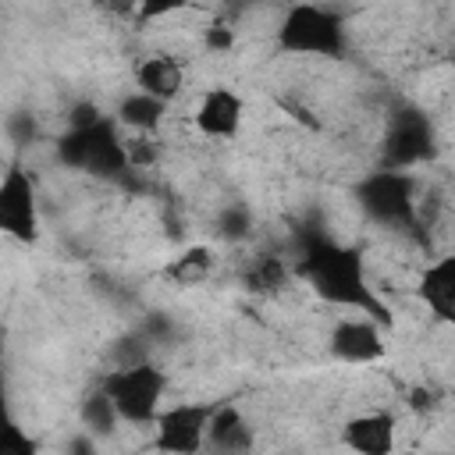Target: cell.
<instances>
[{"mask_svg": "<svg viewBox=\"0 0 455 455\" xmlns=\"http://www.w3.org/2000/svg\"><path fill=\"white\" fill-rule=\"evenodd\" d=\"M295 274L323 302L352 309V313H363V316L377 320L380 327L387 323V306L380 302V295L370 284L366 256H363L359 245H341V242H331V238H313L299 252Z\"/></svg>", "mask_w": 455, "mask_h": 455, "instance_id": "1", "label": "cell"}, {"mask_svg": "<svg viewBox=\"0 0 455 455\" xmlns=\"http://www.w3.org/2000/svg\"><path fill=\"white\" fill-rule=\"evenodd\" d=\"M57 160L71 171L92 174V178H121L128 174V156H124V135L114 117H100L82 128H68L57 139Z\"/></svg>", "mask_w": 455, "mask_h": 455, "instance_id": "2", "label": "cell"}, {"mask_svg": "<svg viewBox=\"0 0 455 455\" xmlns=\"http://www.w3.org/2000/svg\"><path fill=\"white\" fill-rule=\"evenodd\" d=\"M277 46L295 57H323V60L345 57V46H348L345 21L334 7L291 4L277 25Z\"/></svg>", "mask_w": 455, "mask_h": 455, "instance_id": "3", "label": "cell"}, {"mask_svg": "<svg viewBox=\"0 0 455 455\" xmlns=\"http://www.w3.org/2000/svg\"><path fill=\"white\" fill-rule=\"evenodd\" d=\"M103 391H107V398L114 402L121 423L153 427V419H156L160 409H164L167 373H164L156 363H149V359L121 363L117 370L107 373Z\"/></svg>", "mask_w": 455, "mask_h": 455, "instance_id": "4", "label": "cell"}, {"mask_svg": "<svg viewBox=\"0 0 455 455\" xmlns=\"http://www.w3.org/2000/svg\"><path fill=\"white\" fill-rule=\"evenodd\" d=\"M355 199L363 213L380 228L405 231L416 224V178L409 171H370L355 185Z\"/></svg>", "mask_w": 455, "mask_h": 455, "instance_id": "5", "label": "cell"}, {"mask_svg": "<svg viewBox=\"0 0 455 455\" xmlns=\"http://www.w3.org/2000/svg\"><path fill=\"white\" fill-rule=\"evenodd\" d=\"M39 188L25 164H11L0 174V235L11 242L39 238Z\"/></svg>", "mask_w": 455, "mask_h": 455, "instance_id": "6", "label": "cell"}, {"mask_svg": "<svg viewBox=\"0 0 455 455\" xmlns=\"http://www.w3.org/2000/svg\"><path fill=\"white\" fill-rule=\"evenodd\" d=\"M210 412L213 405H203V402L164 405L160 416L153 419V448L160 455H203Z\"/></svg>", "mask_w": 455, "mask_h": 455, "instance_id": "7", "label": "cell"}, {"mask_svg": "<svg viewBox=\"0 0 455 455\" xmlns=\"http://www.w3.org/2000/svg\"><path fill=\"white\" fill-rule=\"evenodd\" d=\"M434 156V128L419 110H398L380 149L384 171H409Z\"/></svg>", "mask_w": 455, "mask_h": 455, "instance_id": "8", "label": "cell"}, {"mask_svg": "<svg viewBox=\"0 0 455 455\" xmlns=\"http://www.w3.org/2000/svg\"><path fill=\"white\" fill-rule=\"evenodd\" d=\"M245 121V100L231 85H206L192 107V124L203 139L213 142H231L242 132Z\"/></svg>", "mask_w": 455, "mask_h": 455, "instance_id": "9", "label": "cell"}, {"mask_svg": "<svg viewBox=\"0 0 455 455\" xmlns=\"http://www.w3.org/2000/svg\"><path fill=\"white\" fill-rule=\"evenodd\" d=\"M327 348L338 363H348V366H370V363H380L387 345H384V331L377 320L370 316H341L331 334H327Z\"/></svg>", "mask_w": 455, "mask_h": 455, "instance_id": "10", "label": "cell"}, {"mask_svg": "<svg viewBox=\"0 0 455 455\" xmlns=\"http://www.w3.org/2000/svg\"><path fill=\"white\" fill-rule=\"evenodd\" d=\"M341 444L352 455H395L398 419L387 409H366L341 423Z\"/></svg>", "mask_w": 455, "mask_h": 455, "instance_id": "11", "label": "cell"}, {"mask_svg": "<svg viewBox=\"0 0 455 455\" xmlns=\"http://www.w3.org/2000/svg\"><path fill=\"white\" fill-rule=\"evenodd\" d=\"M252 444H256V434L245 412L238 405H213L210 427H206V448L213 455H249Z\"/></svg>", "mask_w": 455, "mask_h": 455, "instance_id": "12", "label": "cell"}, {"mask_svg": "<svg viewBox=\"0 0 455 455\" xmlns=\"http://www.w3.org/2000/svg\"><path fill=\"white\" fill-rule=\"evenodd\" d=\"M416 295L434 320L448 323L455 316V256L451 252L427 263V270L416 281Z\"/></svg>", "mask_w": 455, "mask_h": 455, "instance_id": "13", "label": "cell"}, {"mask_svg": "<svg viewBox=\"0 0 455 455\" xmlns=\"http://www.w3.org/2000/svg\"><path fill=\"white\" fill-rule=\"evenodd\" d=\"M181 85H185V68L178 64V57H171V53L139 57V64H135V89L139 92L171 103L181 92Z\"/></svg>", "mask_w": 455, "mask_h": 455, "instance_id": "14", "label": "cell"}, {"mask_svg": "<svg viewBox=\"0 0 455 455\" xmlns=\"http://www.w3.org/2000/svg\"><path fill=\"white\" fill-rule=\"evenodd\" d=\"M167 107H171V103L153 100V96L132 89V92H124V96L117 100L114 121H117V128H128V132H135V135H153V132L164 124Z\"/></svg>", "mask_w": 455, "mask_h": 455, "instance_id": "15", "label": "cell"}, {"mask_svg": "<svg viewBox=\"0 0 455 455\" xmlns=\"http://www.w3.org/2000/svg\"><path fill=\"white\" fill-rule=\"evenodd\" d=\"M217 267V256L210 245H188L181 249L167 267H164V277L178 288H196V284H206L210 274Z\"/></svg>", "mask_w": 455, "mask_h": 455, "instance_id": "16", "label": "cell"}, {"mask_svg": "<svg viewBox=\"0 0 455 455\" xmlns=\"http://www.w3.org/2000/svg\"><path fill=\"white\" fill-rule=\"evenodd\" d=\"M288 274H291V270H288L284 256H277V252H256V256L245 263L242 284H245L249 291H256V295H274V291L284 288Z\"/></svg>", "mask_w": 455, "mask_h": 455, "instance_id": "17", "label": "cell"}, {"mask_svg": "<svg viewBox=\"0 0 455 455\" xmlns=\"http://www.w3.org/2000/svg\"><path fill=\"white\" fill-rule=\"evenodd\" d=\"M78 416H82V430L89 434V437H107V434H114L117 430V409H114V402L107 398V391L103 387H96V391H89L85 398H82V409H78Z\"/></svg>", "mask_w": 455, "mask_h": 455, "instance_id": "18", "label": "cell"}, {"mask_svg": "<svg viewBox=\"0 0 455 455\" xmlns=\"http://www.w3.org/2000/svg\"><path fill=\"white\" fill-rule=\"evenodd\" d=\"M220 235L228 238V242H242V238H249V231H252V213H249V206H242V203H231L224 213H220Z\"/></svg>", "mask_w": 455, "mask_h": 455, "instance_id": "19", "label": "cell"}, {"mask_svg": "<svg viewBox=\"0 0 455 455\" xmlns=\"http://www.w3.org/2000/svg\"><path fill=\"white\" fill-rule=\"evenodd\" d=\"M4 132H7V139H11L14 146H32V142H36V135H39L36 114H28V110H14V114H7Z\"/></svg>", "mask_w": 455, "mask_h": 455, "instance_id": "20", "label": "cell"}, {"mask_svg": "<svg viewBox=\"0 0 455 455\" xmlns=\"http://www.w3.org/2000/svg\"><path fill=\"white\" fill-rule=\"evenodd\" d=\"M0 455H39V444L18 423H11L0 430Z\"/></svg>", "mask_w": 455, "mask_h": 455, "instance_id": "21", "label": "cell"}, {"mask_svg": "<svg viewBox=\"0 0 455 455\" xmlns=\"http://www.w3.org/2000/svg\"><path fill=\"white\" fill-rule=\"evenodd\" d=\"M203 39H206V50H213V53H228L235 46V32L228 25H210L203 32Z\"/></svg>", "mask_w": 455, "mask_h": 455, "instance_id": "22", "label": "cell"}, {"mask_svg": "<svg viewBox=\"0 0 455 455\" xmlns=\"http://www.w3.org/2000/svg\"><path fill=\"white\" fill-rule=\"evenodd\" d=\"M68 455H96V437H89L85 430L75 434V437L68 441Z\"/></svg>", "mask_w": 455, "mask_h": 455, "instance_id": "23", "label": "cell"}, {"mask_svg": "<svg viewBox=\"0 0 455 455\" xmlns=\"http://www.w3.org/2000/svg\"><path fill=\"white\" fill-rule=\"evenodd\" d=\"M14 423V416H11V398H7V380H4V373H0V430L4 427H11Z\"/></svg>", "mask_w": 455, "mask_h": 455, "instance_id": "24", "label": "cell"}, {"mask_svg": "<svg viewBox=\"0 0 455 455\" xmlns=\"http://www.w3.org/2000/svg\"><path fill=\"white\" fill-rule=\"evenodd\" d=\"M412 405H416V409H434L437 398H434L430 387H416V391H412Z\"/></svg>", "mask_w": 455, "mask_h": 455, "instance_id": "25", "label": "cell"}, {"mask_svg": "<svg viewBox=\"0 0 455 455\" xmlns=\"http://www.w3.org/2000/svg\"><path fill=\"white\" fill-rule=\"evenodd\" d=\"M395 455H416V451H395Z\"/></svg>", "mask_w": 455, "mask_h": 455, "instance_id": "26", "label": "cell"}]
</instances>
